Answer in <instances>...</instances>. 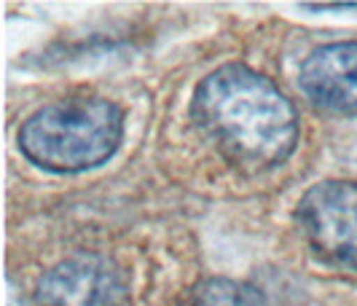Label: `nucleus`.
<instances>
[{
    "instance_id": "f257e3e1",
    "label": "nucleus",
    "mask_w": 357,
    "mask_h": 306,
    "mask_svg": "<svg viewBox=\"0 0 357 306\" xmlns=\"http://www.w3.org/2000/svg\"><path fill=\"white\" fill-rule=\"evenodd\" d=\"M191 113L215 148L245 172L282 164L298 143V118L282 91L245 65H223L194 94Z\"/></svg>"
},
{
    "instance_id": "20e7f679",
    "label": "nucleus",
    "mask_w": 357,
    "mask_h": 306,
    "mask_svg": "<svg viewBox=\"0 0 357 306\" xmlns=\"http://www.w3.org/2000/svg\"><path fill=\"white\" fill-rule=\"evenodd\" d=\"M129 280L124 269L97 252L59 261L38 282L40 306H124Z\"/></svg>"
},
{
    "instance_id": "f03ea898",
    "label": "nucleus",
    "mask_w": 357,
    "mask_h": 306,
    "mask_svg": "<svg viewBox=\"0 0 357 306\" xmlns=\"http://www.w3.org/2000/svg\"><path fill=\"white\" fill-rule=\"evenodd\" d=\"M124 135V113L105 97H68L36 110L19 129V148L49 172H84L107 162Z\"/></svg>"
},
{
    "instance_id": "423d86ee",
    "label": "nucleus",
    "mask_w": 357,
    "mask_h": 306,
    "mask_svg": "<svg viewBox=\"0 0 357 306\" xmlns=\"http://www.w3.org/2000/svg\"><path fill=\"white\" fill-rule=\"evenodd\" d=\"M194 306H264V296L245 282L207 280L194 293Z\"/></svg>"
},
{
    "instance_id": "39448f33",
    "label": "nucleus",
    "mask_w": 357,
    "mask_h": 306,
    "mask_svg": "<svg viewBox=\"0 0 357 306\" xmlns=\"http://www.w3.org/2000/svg\"><path fill=\"white\" fill-rule=\"evenodd\" d=\"M301 89L322 110L357 113V40L314 49L301 65Z\"/></svg>"
},
{
    "instance_id": "7ed1b4c3",
    "label": "nucleus",
    "mask_w": 357,
    "mask_h": 306,
    "mask_svg": "<svg viewBox=\"0 0 357 306\" xmlns=\"http://www.w3.org/2000/svg\"><path fill=\"white\" fill-rule=\"evenodd\" d=\"M298 226L325 261L357 269V183L322 181L298 201Z\"/></svg>"
}]
</instances>
